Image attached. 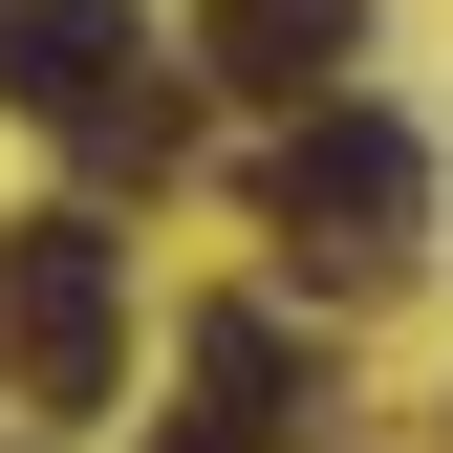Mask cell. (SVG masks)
I'll use <instances>...</instances> for the list:
<instances>
[{
    "mask_svg": "<svg viewBox=\"0 0 453 453\" xmlns=\"http://www.w3.org/2000/svg\"><path fill=\"white\" fill-rule=\"evenodd\" d=\"M432 238V151L388 130V108H303V130H280V259L303 280H388Z\"/></svg>",
    "mask_w": 453,
    "mask_h": 453,
    "instance_id": "cell-2",
    "label": "cell"
},
{
    "mask_svg": "<svg viewBox=\"0 0 453 453\" xmlns=\"http://www.w3.org/2000/svg\"><path fill=\"white\" fill-rule=\"evenodd\" d=\"M216 87H259V108H346V43H367V0H216Z\"/></svg>",
    "mask_w": 453,
    "mask_h": 453,
    "instance_id": "cell-4",
    "label": "cell"
},
{
    "mask_svg": "<svg viewBox=\"0 0 453 453\" xmlns=\"http://www.w3.org/2000/svg\"><path fill=\"white\" fill-rule=\"evenodd\" d=\"M195 388H216L238 432H303V324H280V303H216V324H195Z\"/></svg>",
    "mask_w": 453,
    "mask_h": 453,
    "instance_id": "cell-5",
    "label": "cell"
},
{
    "mask_svg": "<svg viewBox=\"0 0 453 453\" xmlns=\"http://www.w3.org/2000/svg\"><path fill=\"white\" fill-rule=\"evenodd\" d=\"M0 108L65 130L87 173H173V130H195V108L151 87V22H130V0H0Z\"/></svg>",
    "mask_w": 453,
    "mask_h": 453,
    "instance_id": "cell-1",
    "label": "cell"
},
{
    "mask_svg": "<svg viewBox=\"0 0 453 453\" xmlns=\"http://www.w3.org/2000/svg\"><path fill=\"white\" fill-rule=\"evenodd\" d=\"M108 346H130L108 216H0V367H22V411H108Z\"/></svg>",
    "mask_w": 453,
    "mask_h": 453,
    "instance_id": "cell-3",
    "label": "cell"
}]
</instances>
